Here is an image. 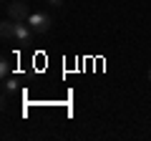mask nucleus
<instances>
[{"label": "nucleus", "mask_w": 151, "mask_h": 141, "mask_svg": "<svg viewBox=\"0 0 151 141\" xmlns=\"http://www.w3.org/2000/svg\"><path fill=\"white\" fill-rule=\"evenodd\" d=\"M48 3H50V5H55V8H58V5H63L65 0H48Z\"/></svg>", "instance_id": "nucleus-6"}, {"label": "nucleus", "mask_w": 151, "mask_h": 141, "mask_svg": "<svg viewBox=\"0 0 151 141\" xmlns=\"http://www.w3.org/2000/svg\"><path fill=\"white\" fill-rule=\"evenodd\" d=\"M0 63H3V65H0V76H3V78H8V76H10V70H13L10 55H3V60H0Z\"/></svg>", "instance_id": "nucleus-5"}, {"label": "nucleus", "mask_w": 151, "mask_h": 141, "mask_svg": "<svg viewBox=\"0 0 151 141\" xmlns=\"http://www.w3.org/2000/svg\"><path fill=\"white\" fill-rule=\"evenodd\" d=\"M33 28L28 20H15V40H20V43H30L33 40Z\"/></svg>", "instance_id": "nucleus-3"}, {"label": "nucleus", "mask_w": 151, "mask_h": 141, "mask_svg": "<svg viewBox=\"0 0 151 141\" xmlns=\"http://www.w3.org/2000/svg\"><path fill=\"white\" fill-rule=\"evenodd\" d=\"M28 23H30V28L35 33H48L50 28H53V18H50L48 13H30Z\"/></svg>", "instance_id": "nucleus-1"}, {"label": "nucleus", "mask_w": 151, "mask_h": 141, "mask_svg": "<svg viewBox=\"0 0 151 141\" xmlns=\"http://www.w3.org/2000/svg\"><path fill=\"white\" fill-rule=\"evenodd\" d=\"M5 13H8V18H13V20H28V18H30V8H28V3H23V0L8 3Z\"/></svg>", "instance_id": "nucleus-2"}, {"label": "nucleus", "mask_w": 151, "mask_h": 141, "mask_svg": "<svg viewBox=\"0 0 151 141\" xmlns=\"http://www.w3.org/2000/svg\"><path fill=\"white\" fill-rule=\"evenodd\" d=\"M0 35H3V40L15 38V20H13V18H8V20L0 23Z\"/></svg>", "instance_id": "nucleus-4"}, {"label": "nucleus", "mask_w": 151, "mask_h": 141, "mask_svg": "<svg viewBox=\"0 0 151 141\" xmlns=\"http://www.w3.org/2000/svg\"><path fill=\"white\" fill-rule=\"evenodd\" d=\"M149 81H151V70H149Z\"/></svg>", "instance_id": "nucleus-7"}]
</instances>
